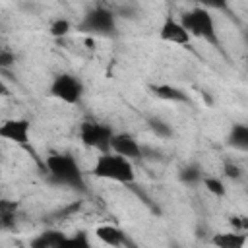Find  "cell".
Instances as JSON below:
<instances>
[{"label":"cell","instance_id":"obj_16","mask_svg":"<svg viewBox=\"0 0 248 248\" xmlns=\"http://www.w3.org/2000/svg\"><path fill=\"white\" fill-rule=\"evenodd\" d=\"M70 31H72V23H70L66 17H56V19H52L50 25H48V35L54 37V39H62V37H66Z\"/></svg>","mask_w":248,"mask_h":248},{"label":"cell","instance_id":"obj_25","mask_svg":"<svg viewBox=\"0 0 248 248\" xmlns=\"http://www.w3.org/2000/svg\"><path fill=\"white\" fill-rule=\"evenodd\" d=\"M118 14H120L122 17L132 19V17H136V16H138V8H136V6H122V8L118 10Z\"/></svg>","mask_w":248,"mask_h":248},{"label":"cell","instance_id":"obj_26","mask_svg":"<svg viewBox=\"0 0 248 248\" xmlns=\"http://www.w3.org/2000/svg\"><path fill=\"white\" fill-rule=\"evenodd\" d=\"M244 39H246V43H248V29L244 31Z\"/></svg>","mask_w":248,"mask_h":248},{"label":"cell","instance_id":"obj_15","mask_svg":"<svg viewBox=\"0 0 248 248\" xmlns=\"http://www.w3.org/2000/svg\"><path fill=\"white\" fill-rule=\"evenodd\" d=\"M178 180L184 182V184H188V186L200 184V182H203V169H202L198 163L184 165V167L178 170Z\"/></svg>","mask_w":248,"mask_h":248},{"label":"cell","instance_id":"obj_24","mask_svg":"<svg viewBox=\"0 0 248 248\" xmlns=\"http://www.w3.org/2000/svg\"><path fill=\"white\" fill-rule=\"evenodd\" d=\"M231 227L234 231H240V232H248V215H232L229 219Z\"/></svg>","mask_w":248,"mask_h":248},{"label":"cell","instance_id":"obj_1","mask_svg":"<svg viewBox=\"0 0 248 248\" xmlns=\"http://www.w3.org/2000/svg\"><path fill=\"white\" fill-rule=\"evenodd\" d=\"M48 180L56 186L83 190V172L79 169V163L70 153H50L45 161Z\"/></svg>","mask_w":248,"mask_h":248},{"label":"cell","instance_id":"obj_19","mask_svg":"<svg viewBox=\"0 0 248 248\" xmlns=\"http://www.w3.org/2000/svg\"><path fill=\"white\" fill-rule=\"evenodd\" d=\"M16 221V203H10V202H2L0 203V225L2 229H8L12 227Z\"/></svg>","mask_w":248,"mask_h":248},{"label":"cell","instance_id":"obj_9","mask_svg":"<svg viewBox=\"0 0 248 248\" xmlns=\"http://www.w3.org/2000/svg\"><path fill=\"white\" fill-rule=\"evenodd\" d=\"M110 151H116L128 159L143 157V147L138 143V140L132 134H126V132H114L110 140Z\"/></svg>","mask_w":248,"mask_h":248},{"label":"cell","instance_id":"obj_21","mask_svg":"<svg viewBox=\"0 0 248 248\" xmlns=\"http://www.w3.org/2000/svg\"><path fill=\"white\" fill-rule=\"evenodd\" d=\"M202 8L207 10H217V12H227L229 10V0H198Z\"/></svg>","mask_w":248,"mask_h":248},{"label":"cell","instance_id":"obj_13","mask_svg":"<svg viewBox=\"0 0 248 248\" xmlns=\"http://www.w3.org/2000/svg\"><path fill=\"white\" fill-rule=\"evenodd\" d=\"M151 91L157 99H163V101H170V103H188V95L170 85V83H157V85H151Z\"/></svg>","mask_w":248,"mask_h":248},{"label":"cell","instance_id":"obj_12","mask_svg":"<svg viewBox=\"0 0 248 248\" xmlns=\"http://www.w3.org/2000/svg\"><path fill=\"white\" fill-rule=\"evenodd\" d=\"M248 240V232H240V231H229V232H217L211 238V244L219 246V248H242Z\"/></svg>","mask_w":248,"mask_h":248},{"label":"cell","instance_id":"obj_4","mask_svg":"<svg viewBox=\"0 0 248 248\" xmlns=\"http://www.w3.org/2000/svg\"><path fill=\"white\" fill-rule=\"evenodd\" d=\"M116 29V12L105 6L87 10L78 23V31L89 37H114Z\"/></svg>","mask_w":248,"mask_h":248},{"label":"cell","instance_id":"obj_8","mask_svg":"<svg viewBox=\"0 0 248 248\" xmlns=\"http://www.w3.org/2000/svg\"><path fill=\"white\" fill-rule=\"evenodd\" d=\"M159 39L165 41V43H172V45H188L190 43V33L186 31V27L182 25L180 19H174V17H167L161 27H159Z\"/></svg>","mask_w":248,"mask_h":248},{"label":"cell","instance_id":"obj_3","mask_svg":"<svg viewBox=\"0 0 248 248\" xmlns=\"http://www.w3.org/2000/svg\"><path fill=\"white\" fill-rule=\"evenodd\" d=\"M180 21L186 27V31L190 33V37L202 39L213 46H219V35H217V27H215V19L211 16V10L196 6L188 12H184L180 16Z\"/></svg>","mask_w":248,"mask_h":248},{"label":"cell","instance_id":"obj_11","mask_svg":"<svg viewBox=\"0 0 248 248\" xmlns=\"http://www.w3.org/2000/svg\"><path fill=\"white\" fill-rule=\"evenodd\" d=\"M68 242V234L60 231H45L31 240V248H62Z\"/></svg>","mask_w":248,"mask_h":248},{"label":"cell","instance_id":"obj_20","mask_svg":"<svg viewBox=\"0 0 248 248\" xmlns=\"http://www.w3.org/2000/svg\"><path fill=\"white\" fill-rule=\"evenodd\" d=\"M66 246H74V248H89L91 242H89V236H87L85 231H78V232H74L72 236H68Z\"/></svg>","mask_w":248,"mask_h":248},{"label":"cell","instance_id":"obj_5","mask_svg":"<svg viewBox=\"0 0 248 248\" xmlns=\"http://www.w3.org/2000/svg\"><path fill=\"white\" fill-rule=\"evenodd\" d=\"M48 95L66 105H78L83 97V81L74 74H58L48 85Z\"/></svg>","mask_w":248,"mask_h":248},{"label":"cell","instance_id":"obj_22","mask_svg":"<svg viewBox=\"0 0 248 248\" xmlns=\"http://www.w3.org/2000/svg\"><path fill=\"white\" fill-rule=\"evenodd\" d=\"M16 64V52H12L10 48H2L0 50V68L2 70H8Z\"/></svg>","mask_w":248,"mask_h":248},{"label":"cell","instance_id":"obj_18","mask_svg":"<svg viewBox=\"0 0 248 248\" xmlns=\"http://www.w3.org/2000/svg\"><path fill=\"white\" fill-rule=\"evenodd\" d=\"M202 184L205 186V190H207L209 194H213V196H217V198H225V194H227L225 182H223L221 178H217V176H203V182H202Z\"/></svg>","mask_w":248,"mask_h":248},{"label":"cell","instance_id":"obj_14","mask_svg":"<svg viewBox=\"0 0 248 248\" xmlns=\"http://www.w3.org/2000/svg\"><path fill=\"white\" fill-rule=\"evenodd\" d=\"M227 145L248 153V124H232L227 134Z\"/></svg>","mask_w":248,"mask_h":248},{"label":"cell","instance_id":"obj_7","mask_svg":"<svg viewBox=\"0 0 248 248\" xmlns=\"http://www.w3.org/2000/svg\"><path fill=\"white\" fill-rule=\"evenodd\" d=\"M29 134H31V122L27 118H8L0 124V138L27 147L29 145Z\"/></svg>","mask_w":248,"mask_h":248},{"label":"cell","instance_id":"obj_10","mask_svg":"<svg viewBox=\"0 0 248 248\" xmlns=\"http://www.w3.org/2000/svg\"><path fill=\"white\" fill-rule=\"evenodd\" d=\"M95 236L107 246H126L128 244V238H126L124 231L114 227V225H99V227H95Z\"/></svg>","mask_w":248,"mask_h":248},{"label":"cell","instance_id":"obj_17","mask_svg":"<svg viewBox=\"0 0 248 248\" xmlns=\"http://www.w3.org/2000/svg\"><path fill=\"white\" fill-rule=\"evenodd\" d=\"M149 130L157 136V138H161V140H169V138H172V128H170V124H167L165 120H161V118H149Z\"/></svg>","mask_w":248,"mask_h":248},{"label":"cell","instance_id":"obj_23","mask_svg":"<svg viewBox=\"0 0 248 248\" xmlns=\"http://www.w3.org/2000/svg\"><path fill=\"white\" fill-rule=\"evenodd\" d=\"M223 174H225L229 180H238V178L242 176V170H240V167H238V165H234V163L227 161V163L223 165Z\"/></svg>","mask_w":248,"mask_h":248},{"label":"cell","instance_id":"obj_27","mask_svg":"<svg viewBox=\"0 0 248 248\" xmlns=\"http://www.w3.org/2000/svg\"><path fill=\"white\" fill-rule=\"evenodd\" d=\"M246 64H248V56H246Z\"/></svg>","mask_w":248,"mask_h":248},{"label":"cell","instance_id":"obj_6","mask_svg":"<svg viewBox=\"0 0 248 248\" xmlns=\"http://www.w3.org/2000/svg\"><path fill=\"white\" fill-rule=\"evenodd\" d=\"M114 136V130L108 124L95 122V120H83L79 124V140L85 147L97 149L99 153L110 151V140Z\"/></svg>","mask_w":248,"mask_h":248},{"label":"cell","instance_id":"obj_2","mask_svg":"<svg viewBox=\"0 0 248 248\" xmlns=\"http://www.w3.org/2000/svg\"><path fill=\"white\" fill-rule=\"evenodd\" d=\"M91 174L101 180H112L120 184H132L136 180V170L132 159L116 153V151H103L97 155Z\"/></svg>","mask_w":248,"mask_h":248}]
</instances>
